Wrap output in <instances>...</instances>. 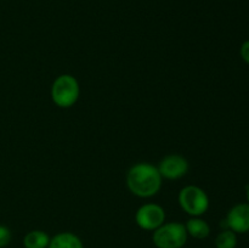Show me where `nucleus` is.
I'll return each mask as SVG.
<instances>
[{
	"instance_id": "1",
	"label": "nucleus",
	"mask_w": 249,
	"mask_h": 248,
	"mask_svg": "<svg viewBox=\"0 0 249 248\" xmlns=\"http://www.w3.org/2000/svg\"><path fill=\"white\" fill-rule=\"evenodd\" d=\"M162 179L158 168L148 162L134 164L126 174L129 191L141 198H150L158 194L162 186Z\"/></svg>"
},
{
	"instance_id": "2",
	"label": "nucleus",
	"mask_w": 249,
	"mask_h": 248,
	"mask_svg": "<svg viewBox=\"0 0 249 248\" xmlns=\"http://www.w3.org/2000/svg\"><path fill=\"white\" fill-rule=\"evenodd\" d=\"M79 95V83L73 75L61 74L53 80L51 87V99L56 106L61 108H70L75 105Z\"/></svg>"
},
{
	"instance_id": "3",
	"label": "nucleus",
	"mask_w": 249,
	"mask_h": 248,
	"mask_svg": "<svg viewBox=\"0 0 249 248\" xmlns=\"http://www.w3.org/2000/svg\"><path fill=\"white\" fill-rule=\"evenodd\" d=\"M187 237L185 224L170 221L153 231L152 242L157 248H182L186 245Z\"/></svg>"
},
{
	"instance_id": "4",
	"label": "nucleus",
	"mask_w": 249,
	"mask_h": 248,
	"mask_svg": "<svg viewBox=\"0 0 249 248\" xmlns=\"http://www.w3.org/2000/svg\"><path fill=\"white\" fill-rule=\"evenodd\" d=\"M180 207L191 216H201L208 211L209 197L203 189L196 185H189L180 190L178 196Z\"/></svg>"
},
{
	"instance_id": "5",
	"label": "nucleus",
	"mask_w": 249,
	"mask_h": 248,
	"mask_svg": "<svg viewBox=\"0 0 249 248\" xmlns=\"http://www.w3.org/2000/svg\"><path fill=\"white\" fill-rule=\"evenodd\" d=\"M135 221L139 228L142 229V230L155 231L165 223V212L160 204H142L136 211Z\"/></svg>"
},
{
	"instance_id": "6",
	"label": "nucleus",
	"mask_w": 249,
	"mask_h": 248,
	"mask_svg": "<svg viewBox=\"0 0 249 248\" xmlns=\"http://www.w3.org/2000/svg\"><path fill=\"white\" fill-rule=\"evenodd\" d=\"M157 168L162 177L168 180H177L185 177L189 172V162L181 155L172 153L165 156Z\"/></svg>"
},
{
	"instance_id": "7",
	"label": "nucleus",
	"mask_w": 249,
	"mask_h": 248,
	"mask_svg": "<svg viewBox=\"0 0 249 248\" xmlns=\"http://www.w3.org/2000/svg\"><path fill=\"white\" fill-rule=\"evenodd\" d=\"M228 229L236 233H246L249 231V203L233 206L224 219Z\"/></svg>"
},
{
	"instance_id": "8",
	"label": "nucleus",
	"mask_w": 249,
	"mask_h": 248,
	"mask_svg": "<svg viewBox=\"0 0 249 248\" xmlns=\"http://www.w3.org/2000/svg\"><path fill=\"white\" fill-rule=\"evenodd\" d=\"M48 248H84V245L79 236L70 231H65L51 237Z\"/></svg>"
},
{
	"instance_id": "9",
	"label": "nucleus",
	"mask_w": 249,
	"mask_h": 248,
	"mask_svg": "<svg viewBox=\"0 0 249 248\" xmlns=\"http://www.w3.org/2000/svg\"><path fill=\"white\" fill-rule=\"evenodd\" d=\"M187 235L196 240H204L211 235V226L206 220L201 219L199 216H192L185 224Z\"/></svg>"
},
{
	"instance_id": "10",
	"label": "nucleus",
	"mask_w": 249,
	"mask_h": 248,
	"mask_svg": "<svg viewBox=\"0 0 249 248\" xmlns=\"http://www.w3.org/2000/svg\"><path fill=\"white\" fill-rule=\"evenodd\" d=\"M50 236L43 230H32L23 237L24 248H48L50 243Z\"/></svg>"
},
{
	"instance_id": "11",
	"label": "nucleus",
	"mask_w": 249,
	"mask_h": 248,
	"mask_svg": "<svg viewBox=\"0 0 249 248\" xmlns=\"http://www.w3.org/2000/svg\"><path fill=\"white\" fill-rule=\"evenodd\" d=\"M237 246V236L230 229L223 230L215 238L216 248H236Z\"/></svg>"
},
{
	"instance_id": "12",
	"label": "nucleus",
	"mask_w": 249,
	"mask_h": 248,
	"mask_svg": "<svg viewBox=\"0 0 249 248\" xmlns=\"http://www.w3.org/2000/svg\"><path fill=\"white\" fill-rule=\"evenodd\" d=\"M12 238L11 230L7 226L0 225V248H5L10 245Z\"/></svg>"
},
{
	"instance_id": "13",
	"label": "nucleus",
	"mask_w": 249,
	"mask_h": 248,
	"mask_svg": "<svg viewBox=\"0 0 249 248\" xmlns=\"http://www.w3.org/2000/svg\"><path fill=\"white\" fill-rule=\"evenodd\" d=\"M240 53H241V57H242V60L249 65V40H246L245 43L241 45Z\"/></svg>"
},
{
	"instance_id": "14",
	"label": "nucleus",
	"mask_w": 249,
	"mask_h": 248,
	"mask_svg": "<svg viewBox=\"0 0 249 248\" xmlns=\"http://www.w3.org/2000/svg\"><path fill=\"white\" fill-rule=\"evenodd\" d=\"M246 195H247V201L249 203V185L247 186V191H246Z\"/></svg>"
}]
</instances>
